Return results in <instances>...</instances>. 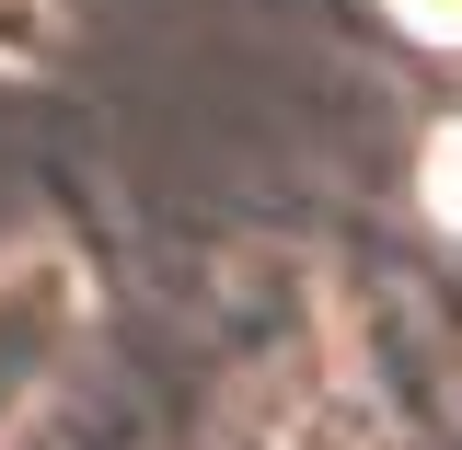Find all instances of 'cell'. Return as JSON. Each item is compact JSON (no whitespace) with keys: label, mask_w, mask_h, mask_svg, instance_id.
<instances>
[{"label":"cell","mask_w":462,"mask_h":450,"mask_svg":"<svg viewBox=\"0 0 462 450\" xmlns=\"http://www.w3.org/2000/svg\"><path fill=\"white\" fill-rule=\"evenodd\" d=\"M93 324V289L69 266V243H0V439L58 393V370H69V346Z\"/></svg>","instance_id":"cell-1"},{"label":"cell","mask_w":462,"mask_h":450,"mask_svg":"<svg viewBox=\"0 0 462 450\" xmlns=\"http://www.w3.org/2000/svg\"><path fill=\"white\" fill-rule=\"evenodd\" d=\"M416 197H428V220H439V231H462V115L416 151Z\"/></svg>","instance_id":"cell-2"},{"label":"cell","mask_w":462,"mask_h":450,"mask_svg":"<svg viewBox=\"0 0 462 450\" xmlns=\"http://www.w3.org/2000/svg\"><path fill=\"white\" fill-rule=\"evenodd\" d=\"M382 12H393L416 47H451V58H462V0H382Z\"/></svg>","instance_id":"cell-3"}]
</instances>
